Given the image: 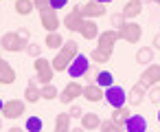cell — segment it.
Instances as JSON below:
<instances>
[{"mask_svg":"<svg viewBox=\"0 0 160 132\" xmlns=\"http://www.w3.org/2000/svg\"><path fill=\"white\" fill-rule=\"evenodd\" d=\"M77 55H79V44H77L75 40H66L64 46L57 51V55L51 60L53 71H55V73H64V71H68L70 62H72Z\"/></svg>","mask_w":160,"mask_h":132,"instance_id":"1","label":"cell"},{"mask_svg":"<svg viewBox=\"0 0 160 132\" xmlns=\"http://www.w3.org/2000/svg\"><path fill=\"white\" fill-rule=\"evenodd\" d=\"M33 68H35V82H38V84H42V86L53 84V75H55V71H53L51 60H46V57H38V60L33 62Z\"/></svg>","mask_w":160,"mask_h":132,"instance_id":"2","label":"cell"},{"mask_svg":"<svg viewBox=\"0 0 160 132\" xmlns=\"http://www.w3.org/2000/svg\"><path fill=\"white\" fill-rule=\"evenodd\" d=\"M27 44L29 42H24L18 35V31H9L5 35H0V49L7 53H22V51H27Z\"/></svg>","mask_w":160,"mask_h":132,"instance_id":"3","label":"cell"},{"mask_svg":"<svg viewBox=\"0 0 160 132\" xmlns=\"http://www.w3.org/2000/svg\"><path fill=\"white\" fill-rule=\"evenodd\" d=\"M40 22H42V27H44L46 33H55V31L62 27V20H59L57 11L51 9V7H46V9L40 11Z\"/></svg>","mask_w":160,"mask_h":132,"instance_id":"4","label":"cell"},{"mask_svg":"<svg viewBox=\"0 0 160 132\" xmlns=\"http://www.w3.org/2000/svg\"><path fill=\"white\" fill-rule=\"evenodd\" d=\"M118 38H121V40H125V42H129V44H138V42H140V38H142V27H140L136 20L125 22V27L118 31Z\"/></svg>","mask_w":160,"mask_h":132,"instance_id":"5","label":"cell"},{"mask_svg":"<svg viewBox=\"0 0 160 132\" xmlns=\"http://www.w3.org/2000/svg\"><path fill=\"white\" fill-rule=\"evenodd\" d=\"M79 13L83 20H94V18H103L108 13V9H105V5L97 3V0H90L86 5H79Z\"/></svg>","mask_w":160,"mask_h":132,"instance_id":"6","label":"cell"},{"mask_svg":"<svg viewBox=\"0 0 160 132\" xmlns=\"http://www.w3.org/2000/svg\"><path fill=\"white\" fill-rule=\"evenodd\" d=\"M24 110H27V101H22V99H9V101H5L0 114H2L5 119H20L24 114Z\"/></svg>","mask_w":160,"mask_h":132,"instance_id":"7","label":"cell"},{"mask_svg":"<svg viewBox=\"0 0 160 132\" xmlns=\"http://www.w3.org/2000/svg\"><path fill=\"white\" fill-rule=\"evenodd\" d=\"M147 90L149 88H153V86H158L160 84V64H149V66H145V71L140 73V79H138Z\"/></svg>","mask_w":160,"mask_h":132,"instance_id":"8","label":"cell"},{"mask_svg":"<svg viewBox=\"0 0 160 132\" xmlns=\"http://www.w3.org/2000/svg\"><path fill=\"white\" fill-rule=\"evenodd\" d=\"M105 101L112 106V110L125 106V101H127V92H125V88H123V86H116V84L110 86V88H105Z\"/></svg>","mask_w":160,"mask_h":132,"instance_id":"9","label":"cell"},{"mask_svg":"<svg viewBox=\"0 0 160 132\" xmlns=\"http://www.w3.org/2000/svg\"><path fill=\"white\" fill-rule=\"evenodd\" d=\"M92 64H90V60L86 57V55H77L72 62H70V66H68V75L72 77V79H81L86 73H88V68H90Z\"/></svg>","mask_w":160,"mask_h":132,"instance_id":"10","label":"cell"},{"mask_svg":"<svg viewBox=\"0 0 160 132\" xmlns=\"http://www.w3.org/2000/svg\"><path fill=\"white\" fill-rule=\"evenodd\" d=\"M81 95H83V86H81L79 82H75V79H72V82H68V84L64 86V90L59 92V97H57V99H59L62 103H75V99H77V97H81Z\"/></svg>","mask_w":160,"mask_h":132,"instance_id":"11","label":"cell"},{"mask_svg":"<svg viewBox=\"0 0 160 132\" xmlns=\"http://www.w3.org/2000/svg\"><path fill=\"white\" fill-rule=\"evenodd\" d=\"M99 51H105V53H114V44L121 40L118 38V31H114V29H110V31H103V33H99Z\"/></svg>","mask_w":160,"mask_h":132,"instance_id":"12","label":"cell"},{"mask_svg":"<svg viewBox=\"0 0 160 132\" xmlns=\"http://www.w3.org/2000/svg\"><path fill=\"white\" fill-rule=\"evenodd\" d=\"M81 24H83V18H81V13H79V5H75V7L64 16V27H66L68 31H72V33H79V31H81Z\"/></svg>","mask_w":160,"mask_h":132,"instance_id":"13","label":"cell"},{"mask_svg":"<svg viewBox=\"0 0 160 132\" xmlns=\"http://www.w3.org/2000/svg\"><path fill=\"white\" fill-rule=\"evenodd\" d=\"M121 13L125 16V20H127V22L136 20V18L142 13V0H127V5L123 7V11H121Z\"/></svg>","mask_w":160,"mask_h":132,"instance_id":"14","label":"cell"},{"mask_svg":"<svg viewBox=\"0 0 160 132\" xmlns=\"http://www.w3.org/2000/svg\"><path fill=\"white\" fill-rule=\"evenodd\" d=\"M125 132H149L147 130V119L140 114H129L125 121Z\"/></svg>","mask_w":160,"mask_h":132,"instance_id":"15","label":"cell"},{"mask_svg":"<svg viewBox=\"0 0 160 132\" xmlns=\"http://www.w3.org/2000/svg\"><path fill=\"white\" fill-rule=\"evenodd\" d=\"M40 99H42V88H38L35 77H31L29 84H27V88H24V101L27 103H38Z\"/></svg>","mask_w":160,"mask_h":132,"instance_id":"16","label":"cell"},{"mask_svg":"<svg viewBox=\"0 0 160 132\" xmlns=\"http://www.w3.org/2000/svg\"><path fill=\"white\" fill-rule=\"evenodd\" d=\"M145 97H147V88H145L140 82H136V84L132 86V90L127 92V101H129L132 106H140Z\"/></svg>","mask_w":160,"mask_h":132,"instance_id":"17","label":"cell"},{"mask_svg":"<svg viewBox=\"0 0 160 132\" xmlns=\"http://www.w3.org/2000/svg\"><path fill=\"white\" fill-rule=\"evenodd\" d=\"M13 82H16L13 66L9 62H5V60H0V84H2V86H11Z\"/></svg>","mask_w":160,"mask_h":132,"instance_id":"18","label":"cell"},{"mask_svg":"<svg viewBox=\"0 0 160 132\" xmlns=\"http://www.w3.org/2000/svg\"><path fill=\"white\" fill-rule=\"evenodd\" d=\"M83 97L90 103H97V101L105 99V90L101 86H97V84H88V86H83Z\"/></svg>","mask_w":160,"mask_h":132,"instance_id":"19","label":"cell"},{"mask_svg":"<svg viewBox=\"0 0 160 132\" xmlns=\"http://www.w3.org/2000/svg\"><path fill=\"white\" fill-rule=\"evenodd\" d=\"M81 128H83L86 132L99 130V128H101V117H99L97 112H83V114H81Z\"/></svg>","mask_w":160,"mask_h":132,"instance_id":"20","label":"cell"},{"mask_svg":"<svg viewBox=\"0 0 160 132\" xmlns=\"http://www.w3.org/2000/svg\"><path fill=\"white\" fill-rule=\"evenodd\" d=\"M81 38L83 40H97L99 38V27H97V22L94 20H83V24H81Z\"/></svg>","mask_w":160,"mask_h":132,"instance_id":"21","label":"cell"},{"mask_svg":"<svg viewBox=\"0 0 160 132\" xmlns=\"http://www.w3.org/2000/svg\"><path fill=\"white\" fill-rule=\"evenodd\" d=\"M153 49L151 46H140L138 51H136V64H142V66H149V64H153Z\"/></svg>","mask_w":160,"mask_h":132,"instance_id":"22","label":"cell"},{"mask_svg":"<svg viewBox=\"0 0 160 132\" xmlns=\"http://www.w3.org/2000/svg\"><path fill=\"white\" fill-rule=\"evenodd\" d=\"M129 114H132V110H129L127 106H121V108H114V110H112L110 121H114V123H118V125L125 128V121L129 119Z\"/></svg>","mask_w":160,"mask_h":132,"instance_id":"23","label":"cell"},{"mask_svg":"<svg viewBox=\"0 0 160 132\" xmlns=\"http://www.w3.org/2000/svg\"><path fill=\"white\" fill-rule=\"evenodd\" d=\"M16 13L18 16H31L33 13V9H35V5H33V0H16Z\"/></svg>","mask_w":160,"mask_h":132,"instance_id":"24","label":"cell"},{"mask_svg":"<svg viewBox=\"0 0 160 132\" xmlns=\"http://www.w3.org/2000/svg\"><path fill=\"white\" fill-rule=\"evenodd\" d=\"M94 84H97V86H101V88L105 90V88L114 86V75H112L110 71H99V75H97Z\"/></svg>","mask_w":160,"mask_h":132,"instance_id":"25","label":"cell"},{"mask_svg":"<svg viewBox=\"0 0 160 132\" xmlns=\"http://www.w3.org/2000/svg\"><path fill=\"white\" fill-rule=\"evenodd\" d=\"M55 132H70V114L62 112L55 117Z\"/></svg>","mask_w":160,"mask_h":132,"instance_id":"26","label":"cell"},{"mask_svg":"<svg viewBox=\"0 0 160 132\" xmlns=\"http://www.w3.org/2000/svg\"><path fill=\"white\" fill-rule=\"evenodd\" d=\"M44 44L48 46V49H55V51H59L62 46H64V38L55 31V33H46V38H44Z\"/></svg>","mask_w":160,"mask_h":132,"instance_id":"27","label":"cell"},{"mask_svg":"<svg viewBox=\"0 0 160 132\" xmlns=\"http://www.w3.org/2000/svg\"><path fill=\"white\" fill-rule=\"evenodd\" d=\"M110 60H112V53H105V51H99V49H94L92 55H90V62H94L97 66L99 64H108Z\"/></svg>","mask_w":160,"mask_h":132,"instance_id":"28","label":"cell"},{"mask_svg":"<svg viewBox=\"0 0 160 132\" xmlns=\"http://www.w3.org/2000/svg\"><path fill=\"white\" fill-rule=\"evenodd\" d=\"M42 125H44V123H42V119L33 114V117H29V119H27L24 130H27V132H42Z\"/></svg>","mask_w":160,"mask_h":132,"instance_id":"29","label":"cell"},{"mask_svg":"<svg viewBox=\"0 0 160 132\" xmlns=\"http://www.w3.org/2000/svg\"><path fill=\"white\" fill-rule=\"evenodd\" d=\"M57 97H59V90H57L53 84H46V86H42V99L51 101V99H57Z\"/></svg>","mask_w":160,"mask_h":132,"instance_id":"30","label":"cell"},{"mask_svg":"<svg viewBox=\"0 0 160 132\" xmlns=\"http://www.w3.org/2000/svg\"><path fill=\"white\" fill-rule=\"evenodd\" d=\"M125 22H127V20H125V16H123L121 11H118V13H112V18H110V24L114 27V31H121V29L125 27Z\"/></svg>","mask_w":160,"mask_h":132,"instance_id":"31","label":"cell"},{"mask_svg":"<svg viewBox=\"0 0 160 132\" xmlns=\"http://www.w3.org/2000/svg\"><path fill=\"white\" fill-rule=\"evenodd\" d=\"M101 132H125V128L108 119V121H101Z\"/></svg>","mask_w":160,"mask_h":132,"instance_id":"32","label":"cell"},{"mask_svg":"<svg viewBox=\"0 0 160 132\" xmlns=\"http://www.w3.org/2000/svg\"><path fill=\"white\" fill-rule=\"evenodd\" d=\"M97 75H99V66H90V68H88V73L83 75V79H86V86H88V84H94Z\"/></svg>","mask_w":160,"mask_h":132,"instance_id":"33","label":"cell"},{"mask_svg":"<svg viewBox=\"0 0 160 132\" xmlns=\"http://www.w3.org/2000/svg\"><path fill=\"white\" fill-rule=\"evenodd\" d=\"M27 53H29L31 57H35V60H38V57H42V55H40V53H42V46H40V44H31V42H29V44H27Z\"/></svg>","mask_w":160,"mask_h":132,"instance_id":"34","label":"cell"},{"mask_svg":"<svg viewBox=\"0 0 160 132\" xmlns=\"http://www.w3.org/2000/svg\"><path fill=\"white\" fill-rule=\"evenodd\" d=\"M68 114H70V119H81L83 110H81V106H77V103H70V110H68Z\"/></svg>","mask_w":160,"mask_h":132,"instance_id":"35","label":"cell"},{"mask_svg":"<svg viewBox=\"0 0 160 132\" xmlns=\"http://www.w3.org/2000/svg\"><path fill=\"white\" fill-rule=\"evenodd\" d=\"M149 99H151V103H160V86L149 88Z\"/></svg>","mask_w":160,"mask_h":132,"instance_id":"36","label":"cell"},{"mask_svg":"<svg viewBox=\"0 0 160 132\" xmlns=\"http://www.w3.org/2000/svg\"><path fill=\"white\" fill-rule=\"evenodd\" d=\"M66 5H68V0H48V7L55 9V11H57V9H64Z\"/></svg>","mask_w":160,"mask_h":132,"instance_id":"37","label":"cell"},{"mask_svg":"<svg viewBox=\"0 0 160 132\" xmlns=\"http://www.w3.org/2000/svg\"><path fill=\"white\" fill-rule=\"evenodd\" d=\"M18 35H20V38H22L24 42H29V40H31V31H29L27 27H22V29H18Z\"/></svg>","mask_w":160,"mask_h":132,"instance_id":"38","label":"cell"},{"mask_svg":"<svg viewBox=\"0 0 160 132\" xmlns=\"http://www.w3.org/2000/svg\"><path fill=\"white\" fill-rule=\"evenodd\" d=\"M33 5H35V9H38V11H42V9H46V7H48V0H33Z\"/></svg>","mask_w":160,"mask_h":132,"instance_id":"39","label":"cell"},{"mask_svg":"<svg viewBox=\"0 0 160 132\" xmlns=\"http://www.w3.org/2000/svg\"><path fill=\"white\" fill-rule=\"evenodd\" d=\"M151 49H153V51H160V33L153 35V40H151Z\"/></svg>","mask_w":160,"mask_h":132,"instance_id":"40","label":"cell"},{"mask_svg":"<svg viewBox=\"0 0 160 132\" xmlns=\"http://www.w3.org/2000/svg\"><path fill=\"white\" fill-rule=\"evenodd\" d=\"M9 132H27V130H24V128H18V125H13Z\"/></svg>","mask_w":160,"mask_h":132,"instance_id":"41","label":"cell"},{"mask_svg":"<svg viewBox=\"0 0 160 132\" xmlns=\"http://www.w3.org/2000/svg\"><path fill=\"white\" fill-rule=\"evenodd\" d=\"M70 132H86V130H83L81 125H77V128H70Z\"/></svg>","mask_w":160,"mask_h":132,"instance_id":"42","label":"cell"},{"mask_svg":"<svg viewBox=\"0 0 160 132\" xmlns=\"http://www.w3.org/2000/svg\"><path fill=\"white\" fill-rule=\"evenodd\" d=\"M97 3H101V5H108V3H112V0H97Z\"/></svg>","mask_w":160,"mask_h":132,"instance_id":"43","label":"cell"},{"mask_svg":"<svg viewBox=\"0 0 160 132\" xmlns=\"http://www.w3.org/2000/svg\"><path fill=\"white\" fill-rule=\"evenodd\" d=\"M2 106H5V101H2V97H0V110H2Z\"/></svg>","mask_w":160,"mask_h":132,"instance_id":"44","label":"cell"},{"mask_svg":"<svg viewBox=\"0 0 160 132\" xmlns=\"http://www.w3.org/2000/svg\"><path fill=\"white\" fill-rule=\"evenodd\" d=\"M149 3H156V5H160V0H149Z\"/></svg>","mask_w":160,"mask_h":132,"instance_id":"45","label":"cell"},{"mask_svg":"<svg viewBox=\"0 0 160 132\" xmlns=\"http://www.w3.org/2000/svg\"><path fill=\"white\" fill-rule=\"evenodd\" d=\"M158 123H160V110H158Z\"/></svg>","mask_w":160,"mask_h":132,"instance_id":"46","label":"cell"},{"mask_svg":"<svg viewBox=\"0 0 160 132\" xmlns=\"http://www.w3.org/2000/svg\"><path fill=\"white\" fill-rule=\"evenodd\" d=\"M0 128H2V119H0Z\"/></svg>","mask_w":160,"mask_h":132,"instance_id":"47","label":"cell"},{"mask_svg":"<svg viewBox=\"0 0 160 132\" xmlns=\"http://www.w3.org/2000/svg\"><path fill=\"white\" fill-rule=\"evenodd\" d=\"M0 60H2V55H0Z\"/></svg>","mask_w":160,"mask_h":132,"instance_id":"48","label":"cell"},{"mask_svg":"<svg viewBox=\"0 0 160 132\" xmlns=\"http://www.w3.org/2000/svg\"><path fill=\"white\" fill-rule=\"evenodd\" d=\"M151 132H153V130H151Z\"/></svg>","mask_w":160,"mask_h":132,"instance_id":"49","label":"cell"}]
</instances>
